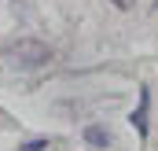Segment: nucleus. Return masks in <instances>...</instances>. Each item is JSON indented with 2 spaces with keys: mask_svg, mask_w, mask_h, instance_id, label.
<instances>
[{
  "mask_svg": "<svg viewBox=\"0 0 158 151\" xmlns=\"http://www.w3.org/2000/svg\"><path fill=\"white\" fill-rule=\"evenodd\" d=\"M114 7H129V0H114Z\"/></svg>",
  "mask_w": 158,
  "mask_h": 151,
  "instance_id": "39448f33",
  "label": "nucleus"
},
{
  "mask_svg": "<svg viewBox=\"0 0 158 151\" xmlns=\"http://www.w3.org/2000/svg\"><path fill=\"white\" fill-rule=\"evenodd\" d=\"M48 148V136H37V140H30V144H22L19 151H44Z\"/></svg>",
  "mask_w": 158,
  "mask_h": 151,
  "instance_id": "20e7f679",
  "label": "nucleus"
},
{
  "mask_svg": "<svg viewBox=\"0 0 158 151\" xmlns=\"http://www.w3.org/2000/svg\"><path fill=\"white\" fill-rule=\"evenodd\" d=\"M4 59L7 67H19V70H40L52 63V48L44 41H33V37H19L4 48Z\"/></svg>",
  "mask_w": 158,
  "mask_h": 151,
  "instance_id": "f257e3e1",
  "label": "nucleus"
},
{
  "mask_svg": "<svg viewBox=\"0 0 158 151\" xmlns=\"http://www.w3.org/2000/svg\"><path fill=\"white\" fill-rule=\"evenodd\" d=\"M114 136H110V129L107 125H99V122H92V125H85V144L88 148H107Z\"/></svg>",
  "mask_w": 158,
  "mask_h": 151,
  "instance_id": "7ed1b4c3",
  "label": "nucleus"
},
{
  "mask_svg": "<svg viewBox=\"0 0 158 151\" xmlns=\"http://www.w3.org/2000/svg\"><path fill=\"white\" fill-rule=\"evenodd\" d=\"M147 114H151V88L143 85V88H140V107L129 114V122H132V129H136L140 136H147V129H151V125H147Z\"/></svg>",
  "mask_w": 158,
  "mask_h": 151,
  "instance_id": "f03ea898",
  "label": "nucleus"
}]
</instances>
